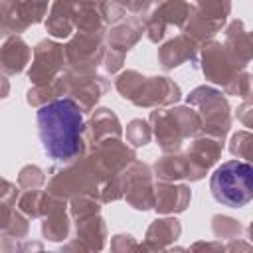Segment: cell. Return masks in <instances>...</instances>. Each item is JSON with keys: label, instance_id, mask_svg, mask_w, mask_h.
<instances>
[{"label": "cell", "instance_id": "cell-1", "mask_svg": "<svg viewBox=\"0 0 253 253\" xmlns=\"http://www.w3.org/2000/svg\"><path fill=\"white\" fill-rule=\"evenodd\" d=\"M36 119L43 150L51 158L67 160L79 152L83 115L73 99H55L40 107Z\"/></svg>", "mask_w": 253, "mask_h": 253}, {"label": "cell", "instance_id": "cell-2", "mask_svg": "<svg viewBox=\"0 0 253 253\" xmlns=\"http://www.w3.org/2000/svg\"><path fill=\"white\" fill-rule=\"evenodd\" d=\"M213 198L229 208H241L253 198V168L241 160H229L215 168L210 180Z\"/></svg>", "mask_w": 253, "mask_h": 253}]
</instances>
